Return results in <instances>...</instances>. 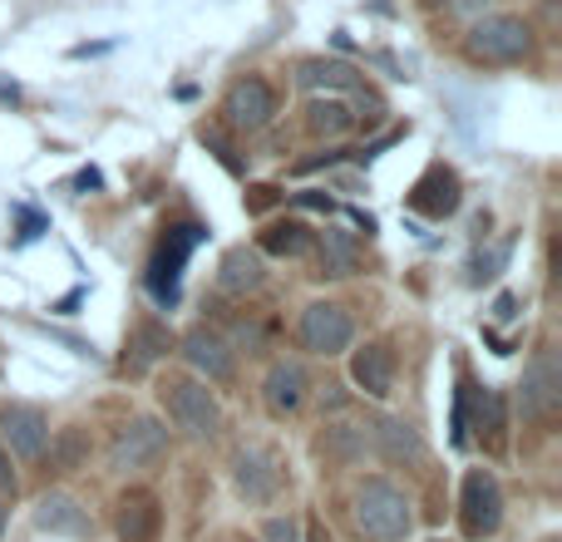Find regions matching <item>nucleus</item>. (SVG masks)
I'll return each instance as SVG.
<instances>
[{
	"instance_id": "obj_1",
	"label": "nucleus",
	"mask_w": 562,
	"mask_h": 542,
	"mask_svg": "<svg viewBox=\"0 0 562 542\" xmlns=\"http://www.w3.org/2000/svg\"><path fill=\"white\" fill-rule=\"evenodd\" d=\"M350 518L370 542H405L415 533V513H409V494L385 474H366L350 498Z\"/></svg>"
},
{
	"instance_id": "obj_2",
	"label": "nucleus",
	"mask_w": 562,
	"mask_h": 542,
	"mask_svg": "<svg viewBox=\"0 0 562 542\" xmlns=\"http://www.w3.org/2000/svg\"><path fill=\"white\" fill-rule=\"evenodd\" d=\"M164 409L188 439H217L223 434V405L213 399V389L193 375H168L164 380Z\"/></svg>"
},
{
	"instance_id": "obj_3",
	"label": "nucleus",
	"mask_w": 562,
	"mask_h": 542,
	"mask_svg": "<svg viewBox=\"0 0 562 542\" xmlns=\"http://www.w3.org/2000/svg\"><path fill=\"white\" fill-rule=\"evenodd\" d=\"M504 523V488H498L494 468H469L459 484V533L469 542H484Z\"/></svg>"
},
{
	"instance_id": "obj_4",
	"label": "nucleus",
	"mask_w": 562,
	"mask_h": 542,
	"mask_svg": "<svg viewBox=\"0 0 562 542\" xmlns=\"http://www.w3.org/2000/svg\"><path fill=\"white\" fill-rule=\"evenodd\" d=\"M233 488L257 508H272L286 488V468L272 444H243L233 454Z\"/></svg>"
},
{
	"instance_id": "obj_5",
	"label": "nucleus",
	"mask_w": 562,
	"mask_h": 542,
	"mask_svg": "<svg viewBox=\"0 0 562 542\" xmlns=\"http://www.w3.org/2000/svg\"><path fill=\"white\" fill-rule=\"evenodd\" d=\"M464 45L479 65H518V59L533 49V30H528L518 15H488L469 30Z\"/></svg>"
},
{
	"instance_id": "obj_6",
	"label": "nucleus",
	"mask_w": 562,
	"mask_h": 542,
	"mask_svg": "<svg viewBox=\"0 0 562 542\" xmlns=\"http://www.w3.org/2000/svg\"><path fill=\"white\" fill-rule=\"evenodd\" d=\"M164 459H168V429L158 425L154 415L128 419V425L114 434V444H109V468H114V474L154 468V464H164Z\"/></svg>"
},
{
	"instance_id": "obj_7",
	"label": "nucleus",
	"mask_w": 562,
	"mask_h": 542,
	"mask_svg": "<svg viewBox=\"0 0 562 542\" xmlns=\"http://www.w3.org/2000/svg\"><path fill=\"white\" fill-rule=\"evenodd\" d=\"M562 405V370H558V350H538L524 370V385H518V409H524L528 425H553Z\"/></svg>"
},
{
	"instance_id": "obj_8",
	"label": "nucleus",
	"mask_w": 562,
	"mask_h": 542,
	"mask_svg": "<svg viewBox=\"0 0 562 542\" xmlns=\"http://www.w3.org/2000/svg\"><path fill=\"white\" fill-rule=\"evenodd\" d=\"M350 340H356V320H350L346 306H336V301H311V306L301 310V346H306L311 355H340V350H350Z\"/></svg>"
},
{
	"instance_id": "obj_9",
	"label": "nucleus",
	"mask_w": 562,
	"mask_h": 542,
	"mask_svg": "<svg viewBox=\"0 0 562 542\" xmlns=\"http://www.w3.org/2000/svg\"><path fill=\"white\" fill-rule=\"evenodd\" d=\"M198 242H203V227H193V223L168 227V237L158 242V257H154V267H148V291H154L164 306L178 301V276H183V262L193 257Z\"/></svg>"
},
{
	"instance_id": "obj_10",
	"label": "nucleus",
	"mask_w": 562,
	"mask_h": 542,
	"mask_svg": "<svg viewBox=\"0 0 562 542\" xmlns=\"http://www.w3.org/2000/svg\"><path fill=\"white\" fill-rule=\"evenodd\" d=\"M223 114H227V124H233V128H247V134L267 128V124L277 118V94H272V84H267V79H257V75L237 79V84L227 89V99H223Z\"/></svg>"
},
{
	"instance_id": "obj_11",
	"label": "nucleus",
	"mask_w": 562,
	"mask_h": 542,
	"mask_svg": "<svg viewBox=\"0 0 562 542\" xmlns=\"http://www.w3.org/2000/svg\"><path fill=\"white\" fill-rule=\"evenodd\" d=\"M0 444L15 459H40L49 444V419L35 405H5L0 409Z\"/></svg>"
},
{
	"instance_id": "obj_12",
	"label": "nucleus",
	"mask_w": 562,
	"mask_h": 542,
	"mask_svg": "<svg viewBox=\"0 0 562 542\" xmlns=\"http://www.w3.org/2000/svg\"><path fill=\"white\" fill-rule=\"evenodd\" d=\"M114 533L119 542H158V533H164V504H158L154 488H128L119 498Z\"/></svg>"
},
{
	"instance_id": "obj_13",
	"label": "nucleus",
	"mask_w": 562,
	"mask_h": 542,
	"mask_svg": "<svg viewBox=\"0 0 562 542\" xmlns=\"http://www.w3.org/2000/svg\"><path fill=\"white\" fill-rule=\"evenodd\" d=\"M459 197H464V188H459V173H454V168H445V163H435L415 188H409L405 203H409V213L445 223V217L459 207Z\"/></svg>"
},
{
	"instance_id": "obj_14",
	"label": "nucleus",
	"mask_w": 562,
	"mask_h": 542,
	"mask_svg": "<svg viewBox=\"0 0 562 542\" xmlns=\"http://www.w3.org/2000/svg\"><path fill=\"white\" fill-rule=\"evenodd\" d=\"M183 360L198 370V375H207L213 385H227L233 380V370H237V360H233V346H227L217 330H207V326H193L183 340Z\"/></svg>"
},
{
	"instance_id": "obj_15",
	"label": "nucleus",
	"mask_w": 562,
	"mask_h": 542,
	"mask_svg": "<svg viewBox=\"0 0 562 542\" xmlns=\"http://www.w3.org/2000/svg\"><path fill=\"white\" fill-rule=\"evenodd\" d=\"M350 380H356L370 399L395 395V355H390V346H380V340L360 346L356 355H350Z\"/></svg>"
},
{
	"instance_id": "obj_16",
	"label": "nucleus",
	"mask_w": 562,
	"mask_h": 542,
	"mask_svg": "<svg viewBox=\"0 0 562 542\" xmlns=\"http://www.w3.org/2000/svg\"><path fill=\"white\" fill-rule=\"evenodd\" d=\"M306 389H311V380H306V370H301L296 360H277V365L267 370V380H262V399H267V409H272L277 419L296 415V409L306 405Z\"/></svg>"
},
{
	"instance_id": "obj_17",
	"label": "nucleus",
	"mask_w": 562,
	"mask_h": 542,
	"mask_svg": "<svg viewBox=\"0 0 562 542\" xmlns=\"http://www.w3.org/2000/svg\"><path fill=\"white\" fill-rule=\"evenodd\" d=\"M35 523L45 528V533L55 538H89L94 533V518H89V508L79 504V498L69 494H45L35 504Z\"/></svg>"
},
{
	"instance_id": "obj_18",
	"label": "nucleus",
	"mask_w": 562,
	"mask_h": 542,
	"mask_svg": "<svg viewBox=\"0 0 562 542\" xmlns=\"http://www.w3.org/2000/svg\"><path fill=\"white\" fill-rule=\"evenodd\" d=\"M168 350H173V330H168L164 320H138L134 336H128V350H124V370L128 375H148Z\"/></svg>"
},
{
	"instance_id": "obj_19",
	"label": "nucleus",
	"mask_w": 562,
	"mask_h": 542,
	"mask_svg": "<svg viewBox=\"0 0 562 542\" xmlns=\"http://www.w3.org/2000/svg\"><path fill=\"white\" fill-rule=\"evenodd\" d=\"M370 439H375V454L385 459V464H419V459H425L419 429L405 425V419H375Z\"/></svg>"
},
{
	"instance_id": "obj_20",
	"label": "nucleus",
	"mask_w": 562,
	"mask_h": 542,
	"mask_svg": "<svg viewBox=\"0 0 562 542\" xmlns=\"http://www.w3.org/2000/svg\"><path fill=\"white\" fill-rule=\"evenodd\" d=\"M89 454H94L89 429L69 425V429H59V434H49V468H55V474H79V468H89Z\"/></svg>"
},
{
	"instance_id": "obj_21",
	"label": "nucleus",
	"mask_w": 562,
	"mask_h": 542,
	"mask_svg": "<svg viewBox=\"0 0 562 542\" xmlns=\"http://www.w3.org/2000/svg\"><path fill=\"white\" fill-rule=\"evenodd\" d=\"M360 271V242L340 227L321 233V276H356Z\"/></svg>"
},
{
	"instance_id": "obj_22",
	"label": "nucleus",
	"mask_w": 562,
	"mask_h": 542,
	"mask_svg": "<svg viewBox=\"0 0 562 542\" xmlns=\"http://www.w3.org/2000/svg\"><path fill=\"white\" fill-rule=\"evenodd\" d=\"M217 286L233 291V296L257 291V286H262V257L247 252V247H233V252L223 257V267H217Z\"/></svg>"
},
{
	"instance_id": "obj_23",
	"label": "nucleus",
	"mask_w": 562,
	"mask_h": 542,
	"mask_svg": "<svg viewBox=\"0 0 562 542\" xmlns=\"http://www.w3.org/2000/svg\"><path fill=\"white\" fill-rule=\"evenodd\" d=\"M296 84L301 89H356L360 94V79H356V69L350 65H340V59H306V65L296 69Z\"/></svg>"
},
{
	"instance_id": "obj_24",
	"label": "nucleus",
	"mask_w": 562,
	"mask_h": 542,
	"mask_svg": "<svg viewBox=\"0 0 562 542\" xmlns=\"http://www.w3.org/2000/svg\"><path fill=\"white\" fill-rule=\"evenodd\" d=\"M356 124V114H350V104H340V99H311L306 104V128L321 138H340L346 128Z\"/></svg>"
},
{
	"instance_id": "obj_25",
	"label": "nucleus",
	"mask_w": 562,
	"mask_h": 542,
	"mask_svg": "<svg viewBox=\"0 0 562 542\" xmlns=\"http://www.w3.org/2000/svg\"><path fill=\"white\" fill-rule=\"evenodd\" d=\"M262 252H272V257H306L311 252V227L306 223H272L262 233Z\"/></svg>"
},
{
	"instance_id": "obj_26",
	"label": "nucleus",
	"mask_w": 562,
	"mask_h": 542,
	"mask_svg": "<svg viewBox=\"0 0 562 542\" xmlns=\"http://www.w3.org/2000/svg\"><path fill=\"white\" fill-rule=\"evenodd\" d=\"M321 449H326L336 464H356V459L366 454V434L350 429V425H330L326 434H321Z\"/></svg>"
},
{
	"instance_id": "obj_27",
	"label": "nucleus",
	"mask_w": 562,
	"mask_h": 542,
	"mask_svg": "<svg viewBox=\"0 0 562 542\" xmlns=\"http://www.w3.org/2000/svg\"><path fill=\"white\" fill-rule=\"evenodd\" d=\"M262 542H301V523L291 513H277L262 523Z\"/></svg>"
},
{
	"instance_id": "obj_28",
	"label": "nucleus",
	"mask_w": 562,
	"mask_h": 542,
	"mask_svg": "<svg viewBox=\"0 0 562 542\" xmlns=\"http://www.w3.org/2000/svg\"><path fill=\"white\" fill-rule=\"evenodd\" d=\"M454 444L459 449L469 444V385L459 389V399H454Z\"/></svg>"
},
{
	"instance_id": "obj_29",
	"label": "nucleus",
	"mask_w": 562,
	"mask_h": 542,
	"mask_svg": "<svg viewBox=\"0 0 562 542\" xmlns=\"http://www.w3.org/2000/svg\"><path fill=\"white\" fill-rule=\"evenodd\" d=\"M203 144H207V148H213V154H217V158H223V163H227V168H237V158H233V144H227V138H223V134H217V128H203Z\"/></svg>"
},
{
	"instance_id": "obj_30",
	"label": "nucleus",
	"mask_w": 562,
	"mask_h": 542,
	"mask_svg": "<svg viewBox=\"0 0 562 542\" xmlns=\"http://www.w3.org/2000/svg\"><path fill=\"white\" fill-rule=\"evenodd\" d=\"M277 188H252V197H247V207H252V213H267V207H272L277 203Z\"/></svg>"
},
{
	"instance_id": "obj_31",
	"label": "nucleus",
	"mask_w": 562,
	"mask_h": 542,
	"mask_svg": "<svg viewBox=\"0 0 562 542\" xmlns=\"http://www.w3.org/2000/svg\"><path fill=\"white\" fill-rule=\"evenodd\" d=\"M346 154H316V158H301L296 163V173H316V168H330V163H340Z\"/></svg>"
},
{
	"instance_id": "obj_32",
	"label": "nucleus",
	"mask_w": 562,
	"mask_h": 542,
	"mask_svg": "<svg viewBox=\"0 0 562 542\" xmlns=\"http://www.w3.org/2000/svg\"><path fill=\"white\" fill-rule=\"evenodd\" d=\"M0 494H15V468H10L5 444H0Z\"/></svg>"
},
{
	"instance_id": "obj_33",
	"label": "nucleus",
	"mask_w": 562,
	"mask_h": 542,
	"mask_svg": "<svg viewBox=\"0 0 562 542\" xmlns=\"http://www.w3.org/2000/svg\"><path fill=\"white\" fill-rule=\"evenodd\" d=\"M494 316H498V320H514V316H518V296H498Z\"/></svg>"
},
{
	"instance_id": "obj_34",
	"label": "nucleus",
	"mask_w": 562,
	"mask_h": 542,
	"mask_svg": "<svg viewBox=\"0 0 562 542\" xmlns=\"http://www.w3.org/2000/svg\"><path fill=\"white\" fill-rule=\"evenodd\" d=\"M296 203H301V207H321V213H330V197H326V193H301Z\"/></svg>"
},
{
	"instance_id": "obj_35",
	"label": "nucleus",
	"mask_w": 562,
	"mask_h": 542,
	"mask_svg": "<svg viewBox=\"0 0 562 542\" xmlns=\"http://www.w3.org/2000/svg\"><path fill=\"white\" fill-rule=\"evenodd\" d=\"M301 542H336V538L326 533V523H311V528H306V538H301Z\"/></svg>"
},
{
	"instance_id": "obj_36",
	"label": "nucleus",
	"mask_w": 562,
	"mask_h": 542,
	"mask_svg": "<svg viewBox=\"0 0 562 542\" xmlns=\"http://www.w3.org/2000/svg\"><path fill=\"white\" fill-rule=\"evenodd\" d=\"M0 538H5V504H0Z\"/></svg>"
},
{
	"instance_id": "obj_37",
	"label": "nucleus",
	"mask_w": 562,
	"mask_h": 542,
	"mask_svg": "<svg viewBox=\"0 0 562 542\" xmlns=\"http://www.w3.org/2000/svg\"><path fill=\"white\" fill-rule=\"evenodd\" d=\"M419 5H429V10H435V5H439V0H419Z\"/></svg>"
},
{
	"instance_id": "obj_38",
	"label": "nucleus",
	"mask_w": 562,
	"mask_h": 542,
	"mask_svg": "<svg viewBox=\"0 0 562 542\" xmlns=\"http://www.w3.org/2000/svg\"><path fill=\"white\" fill-rule=\"evenodd\" d=\"M227 542H233V538H227Z\"/></svg>"
}]
</instances>
